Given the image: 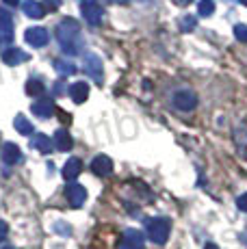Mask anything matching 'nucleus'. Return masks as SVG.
I'll use <instances>...</instances> for the list:
<instances>
[{
    "label": "nucleus",
    "instance_id": "1",
    "mask_svg": "<svg viewBox=\"0 0 247 249\" xmlns=\"http://www.w3.org/2000/svg\"><path fill=\"white\" fill-rule=\"evenodd\" d=\"M56 39L61 44V50L65 54L74 56L80 52V46H83V37H80V26L74 18H63L56 26Z\"/></svg>",
    "mask_w": 247,
    "mask_h": 249
},
{
    "label": "nucleus",
    "instance_id": "2",
    "mask_svg": "<svg viewBox=\"0 0 247 249\" xmlns=\"http://www.w3.org/2000/svg\"><path fill=\"white\" fill-rule=\"evenodd\" d=\"M145 232H148V238L156 245H165L169 238V232H172V221L165 217H154L145 221Z\"/></svg>",
    "mask_w": 247,
    "mask_h": 249
},
{
    "label": "nucleus",
    "instance_id": "3",
    "mask_svg": "<svg viewBox=\"0 0 247 249\" xmlns=\"http://www.w3.org/2000/svg\"><path fill=\"white\" fill-rule=\"evenodd\" d=\"M174 107L182 113H189L197 107V95L189 89H182V91H176L174 93Z\"/></svg>",
    "mask_w": 247,
    "mask_h": 249
},
{
    "label": "nucleus",
    "instance_id": "4",
    "mask_svg": "<svg viewBox=\"0 0 247 249\" xmlns=\"http://www.w3.org/2000/svg\"><path fill=\"white\" fill-rule=\"evenodd\" d=\"M83 65H85V71H87V74L91 76L98 85H102V80H104L102 59H100L98 54H93V52H89V54H85V63Z\"/></svg>",
    "mask_w": 247,
    "mask_h": 249
},
{
    "label": "nucleus",
    "instance_id": "5",
    "mask_svg": "<svg viewBox=\"0 0 247 249\" xmlns=\"http://www.w3.org/2000/svg\"><path fill=\"white\" fill-rule=\"evenodd\" d=\"M83 18L91 24V26H100L104 20V9L100 7L96 0H85L83 2Z\"/></svg>",
    "mask_w": 247,
    "mask_h": 249
},
{
    "label": "nucleus",
    "instance_id": "6",
    "mask_svg": "<svg viewBox=\"0 0 247 249\" xmlns=\"http://www.w3.org/2000/svg\"><path fill=\"white\" fill-rule=\"evenodd\" d=\"M24 41L28 46H33V48H44L50 41V35H48V31H46V28L31 26V28H26V31H24Z\"/></svg>",
    "mask_w": 247,
    "mask_h": 249
},
{
    "label": "nucleus",
    "instance_id": "7",
    "mask_svg": "<svg viewBox=\"0 0 247 249\" xmlns=\"http://www.w3.org/2000/svg\"><path fill=\"white\" fill-rule=\"evenodd\" d=\"M65 197H68L72 208H80V206L87 202V191H85V186L76 184V182H70L68 189H65Z\"/></svg>",
    "mask_w": 247,
    "mask_h": 249
},
{
    "label": "nucleus",
    "instance_id": "8",
    "mask_svg": "<svg viewBox=\"0 0 247 249\" xmlns=\"http://www.w3.org/2000/svg\"><path fill=\"white\" fill-rule=\"evenodd\" d=\"M143 243H145V238L139 230H126L117 249H143Z\"/></svg>",
    "mask_w": 247,
    "mask_h": 249
},
{
    "label": "nucleus",
    "instance_id": "9",
    "mask_svg": "<svg viewBox=\"0 0 247 249\" xmlns=\"http://www.w3.org/2000/svg\"><path fill=\"white\" fill-rule=\"evenodd\" d=\"M13 39V18L4 9H0V44H7Z\"/></svg>",
    "mask_w": 247,
    "mask_h": 249
},
{
    "label": "nucleus",
    "instance_id": "10",
    "mask_svg": "<svg viewBox=\"0 0 247 249\" xmlns=\"http://www.w3.org/2000/svg\"><path fill=\"white\" fill-rule=\"evenodd\" d=\"M91 171L96 176H100V178H106V176L113 174V160L108 159V156L100 154V156H96V159L91 160Z\"/></svg>",
    "mask_w": 247,
    "mask_h": 249
},
{
    "label": "nucleus",
    "instance_id": "11",
    "mask_svg": "<svg viewBox=\"0 0 247 249\" xmlns=\"http://www.w3.org/2000/svg\"><path fill=\"white\" fill-rule=\"evenodd\" d=\"M28 59H31V56H28L24 50H20V48H13V46L7 48V50L2 52V61L7 65H11V68H13V65L24 63V61H28Z\"/></svg>",
    "mask_w": 247,
    "mask_h": 249
},
{
    "label": "nucleus",
    "instance_id": "12",
    "mask_svg": "<svg viewBox=\"0 0 247 249\" xmlns=\"http://www.w3.org/2000/svg\"><path fill=\"white\" fill-rule=\"evenodd\" d=\"M0 154H2L4 165H18L22 160V152L16 143H2V152Z\"/></svg>",
    "mask_w": 247,
    "mask_h": 249
},
{
    "label": "nucleus",
    "instance_id": "13",
    "mask_svg": "<svg viewBox=\"0 0 247 249\" xmlns=\"http://www.w3.org/2000/svg\"><path fill=\"white\" fill-rule=\"evenodd\" d=\"M52 143H54V147L59 152H70L74 147L72 137H70V132L63 130V128H59V130L54 132V139H52Z\"/></svg>",
    "mask_w": 247,
    "mask_h": 249
},
{
    "label": "nucleus",
    "instance_id": "14",
    "mask_svg": "<svg viewBox=\"0 0 247 249\" xmlns=\"http://www.w3.org/2000/svg\"><path fill=\"white\" fill-rule=\"evenodd\" d=\"M68 93H70V98H72L76 104H83V102H87V98H89V85L78 80V83H74L72 87L68 89Z\"/></svg>",
    "mask_w": 247,
    "mask_h": 249
},
{
    "label": "nucleus",
    "instance_id": "15",
    "mask_svg": "<svg viewBox=\"0 0 247 249\" xmlns=\"http://www.w3.org/2000/svg\"><path fill=\"white\" fill-rule=\"evenodd\" d=\"M80 171H83V162H80V159H70L63 165V171H61V174H63V178L68 182H72V180L78 178Z\"/></svg>",
    "mask_w": 247,
    "mask_h": 249
},
{
    "label": "nucleus",
    "instance_id": "16",
    "mask_svg": "<svg viewBox=\"0 0 247 249\" xmlns=\"http://www.w3.org/2000/svg\"><path fill=\"white\" fill-rule=\"evenodd\" d=\"M31 111H33V115H37V117L48 119L54 115V104H52L50 100H39V102H35L31 107Z\"/></svg>",
    "mask_w": 247,
    "mask_h": 249
},
{
    "label": "nucleus",
    "instance_id": "17",
    "mask_svg": "<svg viewBox=\"0 0 247 249\" xmlns=\"http://www.w3.org/2000/svg\"><path fill=\"white\" fill-rule=\"evenodd\" d=\"M22 9H24V13H26L28 18H33V20H39V18L46 16L44 7H41L37 0H26V2L22 4Z\"/></svg>",
    "mask_w": 247,
    "mask_h": 249
},
{
    "label": "nucleus",
    "instance_id": "18",
    "mask_svg": "<svg viewBox=\"0 0 247 249\" xmlns=\"http://www.w3.org/2000/svg\"><path fill=\"white\" fill-rule=\"evenodd\" d=\"M33 147H35V150H39L41 154H52L54 143H52V139L44 137V135H35V137H33Z\"/></svg>",
    "mask_w": 247,
    "mask_h": 249
},
{
    "label": "nucleus",
    "instance_id": "19",
    "mask_svg": "<svg viewBox=\"0 0 247 249\" xmlns=\"http://www.w3.org/2000/svg\"><path fill=\"white\" fill-rule=\"evenodd\" d=\"M24 89H26V93H28V95H33V98H41V95H44V91H46L44 83H41V80H37V78L26 80Z\"/></svg>",
    "mask_w": 247,
    "mask_h": 249
},
{
    "label": "nucleus",
    "instance_id": "20",
    "mask_svg": "<svg viewBox=\"0 0 247 249\" xmlns=\"http://www.w3.org/2000/svg\"><path fill=\"white\" fill-rule=\"evenodd\" d=\"M13 126H16V130L20 132V135H33V124L28 122L24 115H18V117L13 119Z\"/></svg>",
    "mask_w": 247,
    "mask_h": 249
},
{
    "label": "nucleus",
    "instance_id": "21",
    "mask_svg": "<svg viewBox=\"0 0 247 249\" xmlns=\"http://www.w3.org/2000/svg\"><path fill=\"white\" fill-rule=\"evenodd\" d=\"M54 70L59 71L61 76H72L74 71H76V68H74L72 63H70V61H61V59L54 61Z\"/></svg>",
    "mask_w": 247,
    "mask_h": 249
},
{
    "label": "nucleus",
    "instance_id": "22",
    "mask_svg": "<svg viewBox=\"0 0 247 249\" xmlns=\"http://www.w3.org/2000/svg\"><path fill=\"white\" fill-rule=\"evenodd\" d=\"M212 11H215V2H212V0H199V4H197L199 16L208 18V16H212Z\"/></svg>",
    "mask_w": 247,
    "mask_h": 249
},
{
    "label": "nucleus",
    "instance_id": "23",
    "mask_svg": "<svg viewBox=\"0 0 247 249\" xmlns=\"http://www.w3.org/2000/svg\"><path fill=\"white\" fill-rule=\"evenodd\" d=\"M195 22H197V20H195L193 16H184L182 20H180V28H182L184 33H191L193 28H195Z\"/></svg>",
    "mask_w": 247,
    "mask_h": 249
},
{
    "label": "nucleus",
    "instance_id": "24",
    "mask_svg": "<svg viewBox=\"0 0 247 249\" xmlns=\"http://www.w3.org/2000/svg\"><path fill=\"white\" fill-rule=\"evenodd\" d=\"M234 37L239 41H243V44H247V26L245 24H236L234 26Z\"/></svg>",
    "mask_w": 247,
    "mask_h": 249
},
{
    "label": "nucleus",
    "instance_id": "25",
    "mask_svg": "<svg viewBox=\"0 0 247 249\" xmlns=\"http://www.w3.org/2000/svg\"><path fill=\"white\" fill-rule=\"evenodd\" d=\"M44 11H56V9L61 7V0H44Z\"/></svg>",
    "mask_w": 247,
    "mask_h": 249
},
{
    "label": "nucleus",
    "instance_id": "26",
    "mask_svg": "<svg viewBox=\"0 0 247 249\" xmlns=\"http://www.w3.org/2000/svg\"><path fill=\"white\" fill-rule=\"evenodd\" d=\"M236 206H239V210H243V213H247V193H243L239 199H236Z\"/></svg>",
    "mask_w": 247,
    "mask_h": 249
},
{
    "label": "nucleus",
    "instance_id": "27",
    "mask_svg": "<svg viewBox=\"0 0 247 249\" xmlns=\"http://www.w3.org/2000/svg\"><path fill=\"white\" fill-rule=\"evenodd\" d=\"M7 234H9V226L4 221H0V243L7 238Z\"/></svg>",
    "mask_w": 247,
    "mask_h": 249
},
{
    "label": "nucleus",
    "instance_id": "28",
    "mask_svg": "<svg viewBox=\"0 0 247 249\" xmlns=\"http://www.w3.org/2000/svg\"><path fill=\"white\" fill-rule=\"evenodd\" d=\"M54 93H56V95H63V93H65V85H63V83L54 85Z\"/></svg>",
    "mask_w": 247,
    "mask_h": 249
},
{
    "label": "nucleus",
    "instance_id": "29",
    "mask_svg": "<svg viewBox=\"0 0 247 249\" xmlns=\"http://www.w3.org/2000/svg\"><path fill=\"white\" fill-rule=\"evenodd\" d=\"M176 4H180V7H187V4H191L193 0H174Z\"/></svg>",
    "mask_w": 247,
    "mask_h": 249
},
{
    "label": "nucleus",
    "instance_id": "30",
    "mask_svg": "<svg viewBox=\"0 0 247 249\" xmlns=\"http://www.w3.org/2000/svg\"><path fill=\"white\" fill-rule=\"evenodd\" d=\"M4 2H7V4H9V7H16V4H18V2H20V0H4Z\"/></svg>",
    "mask_w": 247,
    "mask_h": 249
},
{
    "label": "nucleus",
    "instance_id": "31",
    "mask_svg": "<svg viewBox=\"0 0 247 249\" xmlns=\"http://www.w3.org/2000/svg\"><path fill=\"white\" fill-rule=\"evenodd\" d=\"M204 249H219V247H217V245H212V243H208V245L204 247Z\"/></svg>",
    "mask_w": 247,
    "mask_h": 249
},
{
    "label": "nucleus",
    "instance_id": "32",
    "mask_svg": "<svg viewBox=\"0 0 247 249\" xmlns=\"http://www.w3.org/2000/svg\"><path fill=\"white\" fill-rule=\"evenodd\" d=\"M111 2H115V4H124V2H128V0H111Z\"/></svg>",
    "mask_w": 247,
    "mask_h": 249
},
{
    "label": "nucleus",
    "instance_id": "33",
    "mask_svg": "<svg viewBox=\"0 0 247 249\" xmlns=\"http://www.w3.org/2000/svg\"><path fill=\"white\" fill-rule=\"evenodd\" d=\"M2 249H16V247H11V245H7V247H2Z\"/></svg>",
    "mask_w": 247,
    "mask_h": 249
},
{
    "label": "nucleus",
    "instance_id": "34",
    "mask_svg": "<svg viewBox=\"0 0 247 249\" xmlns=\"http://www.w3.org/2000/svg\"><path fill=\"white\" fill-rule=\"evenodd\" d=\"M241 2H243V4H245V7H247V0H241Z\"/></svg>",
    "mask_w": 247,
    "mask_h": 249
}]
</instances>
